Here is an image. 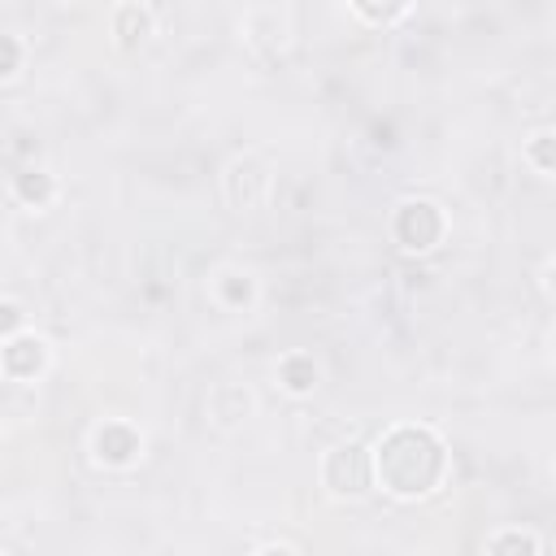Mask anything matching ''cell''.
Here are the masks:
<instances>
[{"mask_svg": "<svg viewBox=\"0 0 556 556\" xmlns=\"http://www.w3.org/2000/svg\"><path fill=\"white\" fill-rule=\"evenodd\" d=\"M374 486H382L395 500H421L443 486L447 478V447L430 426H391L374 447Z\"/></svg>", "mask_w": 556, "mask_h": 556, "instance_id": "1", "label": "cell"}, {"mask_svg": "<svg viewBox=\"0 0 556 556\" xmlns=\"http://www.w3.org/2000/svg\"><path fill=\"white\" fill-rule=\"evenodd\" d=\"M443 235H447V217H443V208L434 200L408 195V200L395 204V213H391V239L404 252H417V256L421 252H434L443 243Z\"/></svg>", "mask_w": 556, "mask_h": 556, "instance_id": "2", "label": "cell"}, {"mask_svg": "<svg viewBox=\"0 0 556 556\" xmlns=\"http://www.w3.org/2000/svg\"><path fill=\"white\" fill-rule=\"evenodd\" d=\"M321 486L339 500H356L374 486V460L365 443H339L321 460Z\"/></svg>", "mask_w": 556, "mask_h": 556, "instance_id": "3", "label": "cell"}, {"mask_svg": "<svg viewBox=\"0 0 556 556\" xmlns=\"http://www.w3.org/2000/svg\"><path fill=\"white\" fill-rule=\"evenodd\" d=\"M143 452V434L130 426V421H100L91 430V456L109 469H126L135 465Z\"/></svg>", "mask_w": 556, "mask_h": 556, "instance_id": "4", "label": "cell"}, {"mask_svg": "<svg viewBox=\"0 0 556 556\" xmlns=\"http://www.w3.org/2000/svg\"><path fill=\"white\" fill-rule=\"evenodd\" d=\"M0 369H4V378H13V382H35V378L48 369V343H43L39 334H30V330L4 339V343H0Z\"/></svg>", "mask_w": 556, "mask_h": 556, "instance_id": "5", "label": "cell"}, {"mask_svg": "<svg viewBox=\"0 0 556 556\" xmlns=\"http://www.w3.org/2000/svg\"><path fill=\"white\" fill-rule=\"evenodd\" d=\"M265 191H269V169H265V161H256V156L230 161V169H226V200H230L235 208L261 204Z\"/></svg>", "mask_w": 556, "mask_h": 556, "instance_id": "6", "label": "cell"}, {"mask_svg": "<svg viewBox=\"0 0 556 556\" xmlns=\"http://www.w3.org/2000/svg\"><path fill=\"white\" fill-rule=\"evenodd\" d=\"M152 22H156V13L148 4H117L113 17H109V26H113L122 48H139L152 35Z\"/></svg>", "mask_w": 556, "mask_h": 556, "instance_id": "7", "label": "cell"}, {"mask_svg": "<svg viewBox=\"0 0 556 556\" xmlns=\"http://www.w3.org/2000/svg\"><path fill=\"white\" fill-rule=\"evenodd\" d=\"M317 378H321V369H317L313 352H287L278 361V382L287 395H308L317 387Z\"/></svg>", "mask_w": 556, "mask_h": 556, "instance_id": "8", "label": "cell"}, {"mask_svg": "<svg viewBox=\"0 0 556 556\" xmlns=\"http://www.w3.org/2000/svg\"><path fill=\"white\" fill-rule=\"evenodd\" d=\"M213 295H217L222 308H248V304L256 300V282H252V274H243V269H222V274L213 278Z\"/></svg>", "mask_w": 556, "mask_h": 556, "instance_id": "9", "label": "cell"}, {"mask_svg": "<svg viewBox=\"0 0 556 556\" xmlns=\"http://www.w3.org/2000/svg\"><path fill=\"white\" fill-rule=\"evenodd\" d=\"M208 413H213V421L217 426H239L248 413H252V395L243 391V387H217L213 395H208Z\"/></svg>", "mask_w": 556, "mask_h": 556, "instance_id": "10", "label": "cell"}, {"mask_svg": "<svg viewBox=\"0 0 556 556\" xmlns=\"http://www.w3.org/2000/svg\"><path fill=\"white\" fill-rule=\"evenodd\" d=\"M486 556H543V539H539L534 530H517V526H508V530L491 534Z\"/></svg>", "mask_w": 556, "mask_h": 556, "instance_id": "11", "label": "cell"}, {"mask_svg": "<svg viewBox=\"0 0 556 556\" xmlns=\"http://www.w3.org/2000/svg\"><path fill=\"white\" fill-rule=\"evenodd\" d=\"M521 156H526V165H530L539 178H552V174H556V130H552V126L534 130V135L526 139Z\"/></svg>", "mask_w": 556, "mask_h": 556, "instance_id": "12", "label": "cell"}, {"mask_svg": "<svg viewBox=\"0 0 556 556\" xmlns=\"http://www.w3.org/2000/svg\"><path fill=\"white\" fill-rule=\"evenodd\" d=\"M13 195H17L22 204H30V208H43V204L56 195V182H52V174H43V169H22V174H13Z\"/></svg>", "mask_w": 556, "mask_h": 556, "instance_id": "13", "label": "cell"}, {"mask_svg": "<svg viewBox=\"0 0 556 556\" xmlns=\"http://www.w3.org/2000/svg\"><path fill=\"white\" fill-rule=\"evenodd\" d=\"M352 13H356V17H365V22H374V26H391V22L408 17V13H413V4H387V9H378V4L356 0V4H352Z\"/></svg>", "mask_w": 556, "mask_h": 556, "instance_id": "14", "label": "cell"}, {"mask_svg": "<svg viewBox=\"0 0 556 556\" xmlns=\"http://www.w3.org/2000/svg\"><path fill=\"white\" fill-rule=\"evenodd\" d=\"M22 56H26L22 39H17V35H4V30H0V78H13V74L22 70Z\"/></svg>", "mask_w": 556, "mask_h": 556, "instance_id": "15", "label": "cell"}, {"mask_svg": "<svg viewBox=\"0 0 556 556\" xmlns=\"http://www.w3.org/2000/svg\"><path fill=\"white\" fill-rule=\"evenodd\" d=\"M22 330H26L22 304H17V300H0V343L13 339V334H22Z\"/></svg>", "mask_w": 556, "mask_h": 556, "instance_id": "16", "label": "cell"}, {"mask_svg": "<svg viewBox=\"0 0 556 556\" xmlns=\"http://www.w3.org/2000/svg\"><path fill=\"white\" fill-rule=\"evenodd\" d=\"M256 556H295V552H291L287 543H269V547H261Z\"/></svg>", "mask_w": 556, "mask_h": 556, "instance_id": "17", "label": "cell"}]
</instances>
